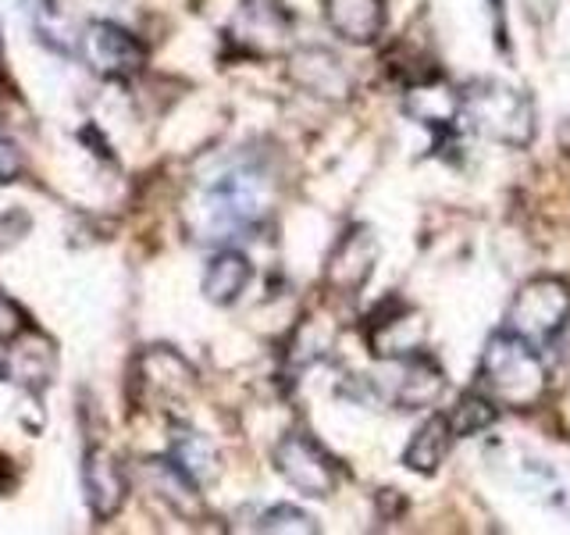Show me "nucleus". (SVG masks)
<instances>
[{"mask_svg": "<svg viewBox=\"0 0 570 535\" xmlns=\"http://www.w3.org/2000/svg\"><path fill=\"white\" fill-rule=\"evenodd\" d=\"M478 392L507 410L539 407L549 392V371L531 339L517 335L513 329H499L481 353Z\"/></svg>", "mask_w": 570, "mask_h": 535, "instance_id": "1", "label": "nucleus"}, {"mask_svg": "<svg viewBox=\"0 0 570 535\" xmlns=\"http://www.w3.org/2000/svg\"><path fill=\"white\" fill-rule=\"evenodd\" d=\"M267 204H272V189H267L264 175L249 165H236L222 175H214L210 183L200 189L196 201V236L207 243L232 240L236 232L254 228Z\"/></svg>", "mask_w": 570, "mask_h": 535, "instance_id": "2", "label": "nucleus"}, {"mask_svg": "<svg viewBox=\"0 0 570 535\" xmlns=\"http://www.w3.org/2000/svg\"><path fill=\"white\" fill-rule=\"evenodd\" d=\"M463 121L478 136L503 147H528L534 136V104L528 94L495 79H474L460 89Z\"/></svg>", "mask_w": 570, "mask_h": 535, "instance_id": "3", "label": "nucleus"}, {"mask_svg": "<svg viewBox=\"0 0 570 535\" xmlns=\"http://www.w3.org/2000/svg\"><path fill=\"white\" fill-rule=\"evenodd\" d=\"M570 321V285L563 279H531L510 303V329L534 347L552 343Z\"/></svg>", "mask_w": 570, "mask_h": 535, "instance_id": "4", "label": "nucleus"}, {"mask_svg": "<svg viewBox=\"0 0 570 535\" xmlns=\"http://www.w3.org/2000/svg\"><path fill=\"white\" fill-rule=\"evenodd\" d=\"M275 468L299 496L325 499L338 486V464L311 436L293 432L275 446Z\"/></svg>", "mask_w": 570, "mask_h": 535, "instance_id": "5", "label": "nucleus"}, {"mask_svg": "<svg viewBox=\"0 0 570 535\" xmlns=\"http://www.w3.org/2000/svg\"><path fill=\"white\" fill-rule=\"evenodd\" d=\"M385 364L392 368V374L382 371V379L374 382V389H379V397L389 400L392 407L428 410V407H435L445 392V374L428 353L400 357V361H385Z\"/></svg>", "mask_w": 570, "mask_h": 535, "instance_id": "6", "label": "nucleus"}, {"mask_svg": "<svg viewBox=\"0 0 570 535\" xmlns=\"http://www.w3.org/2000/svg\"><path fill=\"white\" fill-rule=\"evenodd\" d=\"M82 54L100 76L107 79H132L147 61V50L129 29L115 22H89L82 36Z\"/></svg>", "mask_w": 570, "mask_h": 535, "instance_id": "7", "label": "nucleus"}, {"mask_svg": "<svg viewBox=\"0 0 570 535\" xmlns=\"http://www.w3.org/2000/svg\"><path fill=\"white\" fill-rule=\"evenodd\" d=\"M424 343H428V321L417 308L392 303L382 314H374L367 347L379 361H400V357L424 353Z\"/></svg>", "mask_w": 570, "mask_h": 535, "instance_id": "8", "label": "nucleus"}, {"mask_svg": "<svg viewBox=\"0 0 570 535\" xmlns=\"http://www.w3.org/2000/svg\"><path fill=\"white\" fill-rule=\"evenodd\" d=\"M289 79L321 100H346L353 94V71L325 47H299L289 58Z\"/></svg>", "mask_w": 570, "mask_h": 535, "instance_id": "9", "label": "nucleus"}, {"mask_svg": "<svg viewBox=\"0 0 570 535\" xmlns=\"http://www.w3.org/2000/svg\"><path fill=\"white\" fill-rule=\"evenodd\" d=\"M374 264H379V240H374L371 228L356 225L332 250L325 279H328L332 290L346 293V296H356V293L364 290V282L371 279Z\"/></svg>", "mask_w": 570, "mask_h": 535, "instance_id": "10", "label": "nucleus"}, {"mask_svg": "<svg viewBox=\"0 0 570 535\" xmlns=\"http://www.w3.org/2000/svg\"><path fill=\"white\" fill-rule=\"evenodd\" d=\"M82 489H86V504L94 510L97 522L115 517L125 504V475L118 468V460L107 450H89L82 460Z\"/></svg>", "mask_w": 570, "mask_h": 535, "instance_id": "11", "label": "nucleus"}, {"mask_svg": "<svg viewBox=\"0 0 570 535\" xmlns=\"http://www.w3.org/2000/svg\"><path fill=\"white\" fill-rule=\"evenodd\" d=\"M321 11L346 43H374L385 29V0H321Z\"/></svg>", "mask_w": 570, "mask_h": 535, "instance_id": "12", "label": "nucleus"}, {"mask_svg": "<svg viewBox=\"0 0 570 535\" xmlns=\"http://www.w3.org/2000/svg\"><path fill=\"white\" fill-rule=\"evenodd\" d=\"M403 111L428 125V129H435V133H450L456 121H463V107H460V94L450 86H442L435 79H428V82H417V86H410L406 89V100H403Z\"/></svg>", "mask_w": 570, "mask_h": 535, "instance_id": "13", "label": "nucleus"}, {"mask_svg": "<svg viewBox=\"0 0 570 535\" xmlns=\"http://www.w3.org/2000/svg\"><path fill=\"white\" fill-rule=\"evenodd\" d=\"M453 439H456V432L450 425V415H432L428 421H421L414 436H410L406 450H403V464L417 475H435L445 464V457H450Z\"/></svg>", "mask_w": 570, "mask_h": 535, "instance_id": "14", "label": "nucleus"}, {"mask_svg": "<svg viewBox=\"0 0 570 535\" xmlns=\"http://www.w3.org/2000/svg\"><path fill=\"white\" fill-rule=\"evenodd\" d=\"M249 279H254V264L246 261V254H239V250H222V254L210 257L204 272V296L210 303H218V308H225V303H236L243 296Z\"/></svg>", "mask_w": 570, "mask_h": 535, "instance_id": "15", "label": "nucleus"}, {"mask_svg": "<svg viewBox=\"0 0 570 535\" xmlns=\"http://www.w3.org/2000/svg\"><path fill=\"white\" fill-rule=\"evenodd\" d=\"M139 364H142V386H147L150 397L183 400L193 389V368L183 361V357L165 350V347L150 350Z\"/></svg>", "mask_w": 570, "mask_h": 535, "instance_id": "16", "label": "nucleus"}, {"mask_svg": "<svg viewBox=\"0 0 570 535\" xmlns=\"http://www.w3.org/2000/svg\"><path fill=\"white\" fill-rule=\"evenodd\" d=\"M171 460L196 481V486H207V481L218 478V454H214V446L200 432H189V428H175Z\"/></svg>", "mask_w": 570, "mask_h": 535, "instance_id": "17", "label": "nucleus"}, {"mask_svg": "<svg viewBox=\"0 0 570 535\" xmlns=\"http://www.w3.org/2000/svg\"><path fill=\"white\" fill-rule=\"evenodd\" d=\"M495 421V403L485 397V392H468L460 403H456V410L450 415V425H453V432H456V439L460 436H478L481 428H489Z\"/></svg>", "mask_w": 570, "mask_h": 535, "instance_id": "18", "label": "nucleus"}, {"mask_svg": "<svg viewBox=\"0 0 570 535\" xmlns=\"http://www.w3.org/2000/svg\"><path fill=\"white\" fill-rule=\"evenodd\" d=\"M261 532H303V535H311V532H317V525H314L311 514H303L289 504H278L261 517Z\"/></svg>", "mask_w": 570, "mask_h": 535, "instance_id": "19", "label": "nucleus"}, {"mask_svg": "<svg viewBox=\"0 0 570 535\" xmlns=\"http://www.w3.org/2000/svg\"><path fill=\"white\" fill-rule=\"evenodd\" d=\"M26 329H29L26 311L18 308L8 293H0V339H14V335H22Z\"/></svg>", "mask_w": 570, "mask_h": 535, "instance_id": "20", "label": "nucleus"}, {"mask_svg": "<svg viewBox=\"0 0 570 535\" xmlns=\"http://www.w3.org/2000/svg\"><path fill=\"white\" fill-rule=\"evenodd\" d=\"M18 175H22V154L8 136H0V183H14Z\"/></svg>", "mask_w": 570, "mask_h": 535, "instance_id": "21", "label": "nucleus"}, {"mask_svg": "<svg viewBox=\"0 0 570 535\" xmlns=\"http://www.w3.org/2000/svg\"><path fill=\"white\" fill-rule=\"evenodd\" d=\"M557 139H560V150H563V154H570V118H563V121H560Z\"/></svg>", "mask_w": 570, "mask_h": 535, "instance_id": "22", "label": "nucleus"}]
</instances>
